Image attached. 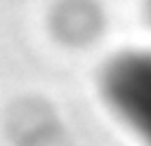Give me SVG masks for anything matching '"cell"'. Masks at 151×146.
Instances as JSON below:
<instances>
[{
    "label": "cell",
    "instance_id": "3957f363",
    "mask_svg": "<svg viewBox=\"0 0 151 146\" xmlns=\"http://www.w3.org/2000/svg\"><path fill=\"white\" fill-rule=\"evenodd\" d=\"M144 16H146V24L151 26V0H144Z\"/></svg>",
    "mask_w": 151,
    "mask_h": 146
},
{
    "label": "cell",
    "instance_id": "7a4b0ae2",
    "mask_svg": "<svg viewBox=\"0 0 151 146\" xmlns=\"http://www.w3.org/2000/svg\"><path fill=\"white\" fill-rule=\"evenodd\" d=\"M50 33L66 47H90L106 28V14L99 0H54L47 14Z\"/></svg>",
    "mask_w": 151,
    "mask_h": 146
},
{
    "label": "cell",
    "instance_id": "6da1fadb",
    "mask_svg": "<svg viewBox=\"0 0 151 146\" xmlns=\"http://www.w3.org/2000/svg\"><path fill=\"white\" fill-rule=\"evenodd\" d=\"M99 92L111 113L151 146V52L111 57L99 73Z\"/></svg>",
    "mask_w": 151,
    "mask_h": 146
}]
</instances>
